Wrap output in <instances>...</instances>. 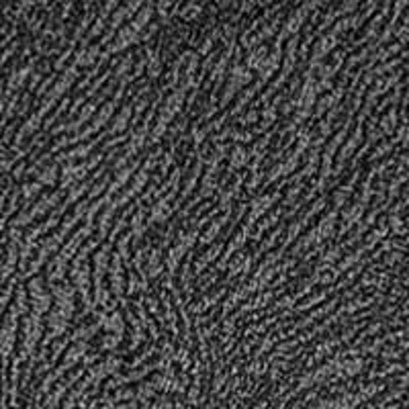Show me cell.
I'll list each match as a JSON object with an SVG mask.
<instances>
[{
  "instance_id": "cell-1",
  "label": "cell",
  "mask_w": 409,
  "mask_h": 409,
  "mask_svg": "<svg viewBox=\"0 0 409 409\" xmlns=\"http://www.w3.org/2000/svg\"><path fill=\"white\" fill-rule=\"evenodd\" d=\"M39 180L45 182V184H53V182H55V166L45 168L43 174H39Z\"/></svg>"
}]
</instances>
